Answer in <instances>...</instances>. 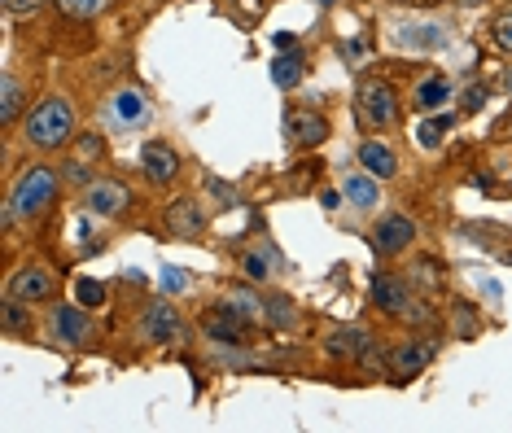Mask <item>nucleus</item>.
I'll return each mask as SVG.
<instances>
[{"instance_id": "obj_4", "label": "nucleus", "mask_w": 512, "mask_h": 433, "mask_svg": "<svg viewBox=\"0 0 512 433\" xmlns=\"http://www.w3.org/2000/svg\"><path fill=\"white\" fill-rule=\"evenodd\" d=\"M390 44L407 53H438L451 44V22L442 18H399L390 22Z\"/></svg>"}, {"instance_id": "obj_29", "label": "nucleus", "mask_w": 512, "mask_h": 433, "mask_svg": "<svg viewBox=\"0 0 512 433\" xmlns=\"http://www.w3.org/2000/svg\"><path fill=\"white\" fill-rule=\"evenodd\" d=\"M44 9V0H5V14L9 18H36Z\"/></svg>"}, {"instance_id": "obj_26", "label": "nucleus", "mask_w": 512, "mask_h": 433, "mask_svg": "<svg viewBox=\"0 0 512 433\" xmlns=\"http://www.w3.org/2000/svg\"><path fill=\"white\" fill-rule=\"evenodd\" d=\"M75 298H79V307H101L106 302V285L101 280H75Z\"/></svg>"}, {"instance_id": "obj_1", "label": "nucleus", "mask_w": 512, "mask_h": 433, "mask_svg": "<svg viewBox=\"0 0 512 433\" xmlns=\"http://www.w3.org/2000/svg\"><path fill=\"white\" fill-rule=\"evenodd\" d=\"M75 105L71 97H44L36 110L27 114V127H22V140H27L31 149H40V154H57V149H66L75 140Z\"/></svg>"}, {"instance_id": "obj_12", "label": "nucleus", "mask_w": 512, "mask_h": 433, "mask_svg": "<svg viewBox=\"0 0 512 433\" xmlns=\"http://www.w3.org/2000/svg\"><path fill=\"white\" fill-rule=\"evenodd\" d=\"M285 136H289V145H298V149H316L329 140V119H324L320 110H289Z\"/></svg>"}, {"instance_id": "obj_16", "label": "nucleus", "mask_w": 512, "mask_h": 433, "mask_svg": "<svg viewBox=\"0 0 512 433\" xmlns=\"http://www.w3.org/2000/svg\"><path fill=\"white\" fill-rule=\"evenodd\" d=\"M162 224H167L171 237H197L206 228V210L193 197H176V202L162 210Z\"/></svg>"}, {"instance_id": "obj_27", "label": "nucleus", "mask_w": 512, "mask_h": 433, "mask_svg": "<svg viewBox=\"0 0 512 433\" xmlns=\"http://www.w3.org/2000/svg\"><path fill=\"white\" fill-rule=\"evenodd\" d=\"M491 44H495L499 53H508V57H512V9L491 22Z\"/></svg>"}, {"instance_id": "obj_11", "label": "nucleus", "mask_w": 512, "mask_h": 433, "mask_svg": "<svg viewBox=\"0 0 512 433\" xmlns=\"http://www.w3.org/2000/svg\"><path fill=\"white\" fill-rule=\"evenodd\" d=\"M180 333H184V315L171 307V302H154V307L141 315V337H145V342L171 346Z\"/></svg>"}, {"instance_id": "obj_6", "label": "nucleus", "mask_w": 512, "mask_h": 433, "mask_svg": "<svg viewBox=\"0 0 512 433\" xmlns=\"http://www.w3.org/2000/svg\"><path fill=\"white\" fill-rule=\"evenodd\" d=\"M106 119L114 132H141V127H149V119H154V105H149L141 88H119V92H110V101H106Z\"/></svg>"}, {"instance_id": "obj_36", "label": "nucleus", "mask_w": 512, "mask_h": 433, "mask_svg": "<svg viewBox=\"0 0 512 433\" xmlns=\"http://www.w3.org/2000/svg\"><path fill=\"white\" fill-rule=\"evenodd\" d=\"M320 5H333V0H320Z\"/></svg>"}, {"instance_id": "obj_21", "label": "nucleus", "mask_w": 512, "mask_h": 433, "mask_svg": "<svg viewBox=\"0 0 512 433\" xmlns=\"http://www.w3.org/2000/svg\"><path fill=\"white\" fill-rule=\"evenodd\" d=\"M22 105H27V88H22L14 75H5V79H0V123H5V127L14 123L22 114Z\"/></svg>"}, {"instance_id": "obj_28", "label": "nucleus", "mask_w": 512, "mask_h": 433, "mask_svg": "<svg viewBox=\"0 0 512 433\" xmlns=\"http://www.w3.org/2000/svg\"><path fill=\"white\" fill-rule=\"evenodd\" d=\"M162 289H167V294H184V289H189V272H184V267H162Z\"/></svg>"}, {"instance_id": "obj_2", "label": "nucleus", "mask_w": 512, "mask_h": 433, "mask_svg": "<svg viewBox=\"0 0 512 433\" xmlns=\"http://www.w3.org/2000/svg\"><path fill=\"white\" fill-rule=\"evenodd\" d=\"M57 189H62V180H57V167H27L14 180V189H9V202H5V224H14V219H40L44 210L57 202Z\"/></svg>"}, {"instance_id": "obj_13", "label": "nucleus", "mask_w": 512, "mask_h": 433, "mask_svg": "<svg viewBox=\"0 0 512 433\" xmlns=\"http://www.w3.org/2000/svg\"><path fill=\"white\" fill-rule=\"evenodd\" d=\"M429 359H434V342L429 337H407V342L394 346V359H390V372L399 381H416L421 372L429 368Z\"/></svg>"}, {"instance_id": "obj_7", "label": "nucleus", "mask_w": 512, "mask_h": 433, "mask_svg": "<svg viewBox=\"0 0 512 433\" xmlns=\"http://www.w3.org/2000/svg\"><path fill=\"white\" fill-rule=\"evenodd\" d=\"M53 289H57V276L49 272V267H44V263H22L18 272L9 276L5 298L22 302V307H36V302H49L53 298Z\"/></svg>"}, {"instance_id": "obj_17", "label": "nucleus", "mask_w": 512, "mask_h": 433, "mask_svg": "<svg viewBox=\"0 0 512 433\" xmlns=\"http://www.w3.org/2000/svg\"><path fill=\"white\" fill-rule=\"evenodd\" d=\"M342 197H346V206L351 210H359V215H372V210L381 206V180L359 167V171H351L342 180Z\"/></svg>"}, {"instance_id": "obj_14", "label": "nucleus", "mask_w": 512, "mask_h": 433, "mask_svg": "<svg viewBox=\"0 0 512 433\" xmlns=\"http://www.w3.org/2000/svg\"><path fill=\"white\" fill-rule=\"evenodd\" d=\"M92 333L84 307H53L49 311V337L57 346H84Z\"/></svg>"}, {"instance_id": "obj_19", "label": "nucleus", "mask_w": 512, "mask_h": 433, "mask_svg": "<svg viewBox=\"0 0 512 433\" xmlns=\"http://www.w3.org/2000/svg\"><path fill=\"white\" fill-rule=\"evenodd\" d=\"M372 337L364 329H355V324H346V329H333L329 337H324V350H329V359H355L359 364V355L368 350Z\"/></svg>"}, {"instance_id": "obj_18", "label": "nucleus", "mask_w": 512, "mask_h": 433, "mask_svg": "<svg viewBox=\"0 0 512 433\" xmlns=\"http://www.w3.org/2000/svg\"><path fill=\"white\" fill-rule=\"evenodd\" d=\"M359 167L368 175H377V180H394L399 175V154H394L386 140H364L359 145Z\"/></svg>"}, {"instance_id": "obj_32", "label": "nucleus", "mask_w": 512, "mask_h": 433, "mask_svg": "<svg viewBox=\"0 0 512 433\" xmlns=\"http://www.w3.org/2000/svg\"><path fill=\"white\" fill-rule=\"evenodd\" d=\"M486 97H491V92H486L482 84H473L469 92H464V114H477V110L486 105Z\"/></svg>"}, {"instance_id": "obj_35", "label": "nucleus", "mask_w": 512, "mask_h": 433, "mask_svg": "<svg viewBox=\"0 0 512 433\" xmlns=\"http://www.w3.org/2000/svg\"><path fill=\"white\" fill-rule=\"evenodd\" d=\"M504 84H508V92H512V70H508V79H504Z\"/></svg>"}, {"instance_id": "obj_20", "label": "nucleus", "mask_w": 512, "mask_h": 433, "mask_svg": "<svg viewBox=\"0 0 512 433\" xmlns=\"http://www.w3.org/2000/svg\"><path fill=\"white\" fill-rule=\"evenodd\" d=\"M451 97H456V92H451V79L447 75H429V79L416 84V97L412 101H416V110H421V114H438Z\"/></svg>"}, {"instance_id": "obj_23", "label": "nucleus", "mask_w": 512, "mask_h": 433, "mask_svg": "<svg viewBox=\"0 0 512 433\" xmlns=\"http://www.w3.org/2000/svg\"><path fill=\"white\" fill-rule=\"evenodd\" d=\"M451 123H456V119H451V114H438V119H425L421 127H416V145H421V149H438V145H442V136L451 132Z\"/></svg>"}, {"instance_id": "obj_3", "label": "nucleus", "mask_w": 512, "mask_h": 433, "mask_svg": "<svg viewBox=\"0 0 512 433\" xmlns=\"http://www.w3.org/2000/svg\"><path fill=\"white\" fill-rule=\"evenodd\" d=\"M372 298H377V307L394 315L399 324H412V329H421V324H434V311H429V302H421L407 289V280L399 276H377L372 280Z\"/></svg>"}, {"instance_id": "obj_15", "label": "nucleus", "mask_w": 512, "mask_h": 433, "mask_svg": "<svg viewBox=\"0 0 512 433\" xmlns=\"http://www.w3.org/2000/svg\"><path fill=\"white\" fill-rule=\"evenodd\" d=\"M202 329L211 333V337H219V342H241L246 329H250V315L241 311L237 302H219V307L202 320Z\"/></svg>"}, {"instance_id": "obj_33", "label": "nucleus", "mask_w": 512, "mask_h": 433, "mask_svg": "<svg viewBox=\"0 0 512 433\" xmlns=\"http://www.w3.org/2000/svg\"><path fill=\"white\" fill-rule=\"evenodd\" d=\"M456 5H464V9H477V5H486V0H456Z\"/></svg>"}, {"instance_id": "obj_31", "label": "nucleus", "mask_w": 512, "mask_h": 433, "mask_svg": "<svg viewBox=\"0 0 512 433\" xmlns=\"http://www.w3.org/2000/svg\"><path fill=\"white\" fill-rule=\"evenodd\" d=\"M359 364H364L368 372H381V368H386V350H381L377 342H368V350L359 355Z\"/></svg>"}, {"instance_id": "obj_10", "label": "nucleus", "mask_w": 512, "mask_h": 433, "mask_svg": "<svg viewBox=\"0 0 512 433\" xmlns=\"http://www.w3.org/2000/svg\"><path fill=\"white\" fill-rule=\"evenodd\" d=\"M84 206H88V215H97V219H123L127 206H132V193H127L119 180H92L84 189Z\"/></svg>"}, {"instance_id": "obj_34", "label": "nucleus", "mask_w": 512, "mask_h": 433, "mask_svg": "<svg viewBox=\"0 0 512 433\" xmlns=\"http://www.w3.org/2000/svg\"><path fill=\"white\" fill-rule=\"evenodd\" d=\"M394 5H416V0H394Z\"/></svg>"}, {"instance_id": "obj_9", "label": "nucleus", "mask_w": 512, "mask_h": 433, "mask_svg": "<svg viewBox=\"0 0 512 433\" xmlns=\"http://www.w3.org/2000/svg\"><path fill=\"white\" fill-rule=\"evenodd\" d=\"M141 171H145L149 184L167 189V184L180 180V154L167 145V140H145L141 145Z\"/></svg>"}, {"instance_id": "obj_25", "label": "nucleus", "mask_w": 512, "mask_h": 433, "mask_svg": "<svg viewBox=\"0 0 512 433\" xmlns=\"http://www.w3.org/2000/svg\"><path fill=\"white\" fill-rule=\"evenodd\" d=\"M110 5L114 0H57V9L71 18H97V14H106Z\"/></svg>"}, {"instance_id": "obj_22", "label": "nucleus", "mask_w": 512, "mask_h": 433, "mask_svg": "<svg viewBox=\"0 0 512 433\" xmlns=\"http://www.w3.org/2000/svg\"><path fill=\"white\" fill-rule=\"evenodd\" d=\"M298 79H302V57H298L294 49H285V53L272 62V84H276V88H298Z\"/></svg>"}, {"instance_id": "obj_5", "label": "nucleus", "mask_w": 512, "mask_h": 433, "mask_svg": "<svg viewBox=\"0 0 512 433\" xmlns=\"http://www.w3.org/2000/svg\"><path fill=\"white\" fill-rule=\"evenodd\" d=\"M355 114L368 132H390V127L399 123V92H394L386 79H368V84L355 92Z\"/></svg>"}, {"instance_id": "obj_24", "label": "nucleus", "mask_w": 512, "mask_h": 433, "mask_svg": "<svg viewBox=\"0 0 512 433\" xmlns=\"http://www.w3.org/2000/svg\"><path fill=\"white\" fill-rule=\"evenodd\" d=\"M241 276H246L250 285H267V280H272V259L259 250H246L241 254Z\"/></svg>"}, {"instance_id": "obj_8", "label": "nucleus", "mask_w": 512, "mask_h": 433, "mask_svg": "<svg viewBox=\"0 0 512 433\" xmlns=\"http://www.w3.org/2000/svg\"><path fill=\"white\" fill-rule=\"evenodd\" d=\"M368 241L381 259H399V254H407L416 245V224L407 215H381L377 224H372Z\"/></svg>"}, {"instance_id": "obj_30", "label": "nucleus", "mask_w": 512, "mask_h": 433, "mask_svg": "<svg viewBox=\"0 0 512 433\" xmlns=\"http://www.w3.org/2000/svg\"><path fill=\"white\" fill-rule=\"evenodd\" d=\"M5 329H9V333H22V329H27V320H22V302H14V298H5Z\"/></svg>"}]
</instances>
